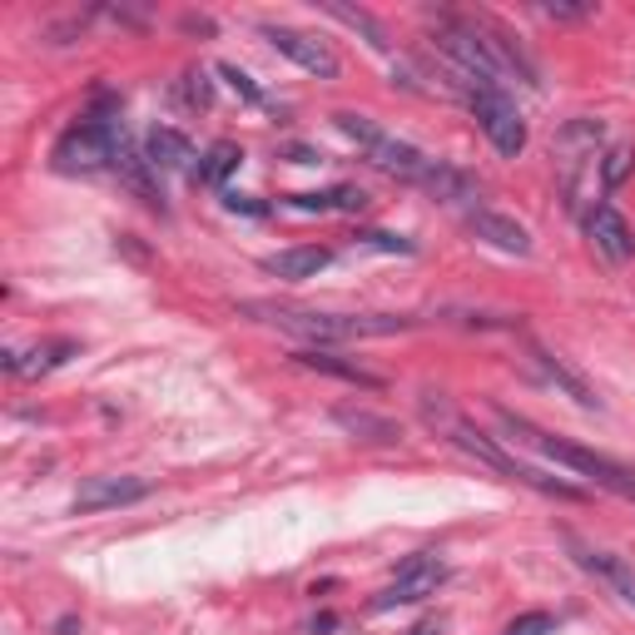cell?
<instances>
[{
  "label": "cell",
  "mask_w": 635,
  "mask_h": 635,
  "mask_svg": "<svg viewBox=\"0 0 635 635\" xmlns=\"http://www.w3.org/2000/svg\"><path fill=\"white\" fill-rule=\"evenodd\" d=\"M447 581V561L432 556V551H418V556H408L398 566V576H392V586H383L373 601V611H398V605H418L427 601V596H437V586Z\"/></svg>",
  "instance_id": "obj_7"
},
{
  "label": "cell",
  "mask_w": 635,
  "mask_h": 635,
  "mask_svg": "<svg viewBox=\"0 0 635 635\" xmlns=\"http://www.w3.org/2000/svg\"><path fill=\"white\" fill-rule=\"evenodd\" d=\"M496 422H502L517 442H527L531 452L551 457V462H561L576 477H591L601 492H615V496H625V502H635V467L615 462V457H605V452H591V447H576V442H566V437H551V432H541L537 422L521 418V412L496 408Z\"/></svg>",
  "instance_id": "obj_4"
},
{
  "label": "cell",
  "mask_w": 635,
  "mask_h": 635,
  "mask_svg": "<svg viewBox=\"0 0 635 635\" xmlns=\"http://www.w3.org/2000/svg\"><path fill=\"white\" fill-rule=\"evenodd\" d=\"M457 90H462L467 109H472V119L482 125V134L492 140V150L502 154V160H517L521 150H527V119L517 115V105L506 99L502 85H486V80H457Z\"/></svg>",
  "instance_id": "obj_6"
},
{
  "label": "cell",
  "mask_w": 635,
  "mask_h": 635,
  "mask_svg": "<svg viewBox=\"0 0 635 635\" xmlns=\"http://www.w3.org/2000/svg\"><path fill=\"white\" fill-rule=\"evenodd\" d=\"M324 11L333 15V21H343V25H353V31H363L373 50H388V45H392L388 31H383V21H373L367 11H353V5H324Z\"/></svg>",
  "instance_id": "obj_21"
},
{
  "label": "cell",
  "mask_w": 635,
  "mask_h": 635,
  "mask_svg": "<svg viewBox=\"0 0 635 635\" xmlns=\"http://www.w3.org/2000/svg\"><path fill=\"white\" fill-rule=\"evenodd\" d=\"M238 164H244V150H238L234 140H219L214 150L204 154V160H199V169H195V179L199 184H224L228 174L238 169Z\"/></svg>",
  "instance_id": "obj_20"
},
{
  "label": "cell",
  "mask_w": 635,
  "mask_h": 635,
  "mask_svg": "<svg viewBox=\"0 0 635 635\" xmlns=\"http://www.w3.org/2000/svg\"><path fill=\"white\" fill-rule=\"evenodd\" d=\"M154 486L144 482V477H85L80 482V492H75V511H115V506H134V502H144Z\"/></svg>",
  "instance_id": "obj_9"
},
{
  "label": "cell",
  "mask_w": 635,
  "mask_h": 635,
  "mask_svg": "<svg viewBox=\"0 0 635 635\" xmlns=\"http://www.w3.org/2000/svg\"><path fill=\"white\" fill-rule=\"evenodd\" d=\"M283 204L298 209V214H333V209L357 214V209L367 204V195L357 189V184H333V189H313V195H289Z\"/></svg>",
  "instance_id": "obj_19"
},
{
  "label": "cell",
  "mask_w": 635,
  "mask_h": 635,
  "mask_svg": "<svg viewBox=\"0 0 635 635\" xmlns=\"http://www.w3.org/2000/svg\"><path fill=\"white\" fill-rule=\"evenodd\" d=\"M333 125H338V130H343L348 140H353L357 150H363L383 174L418 184V189H427V195L447 199V204H462L467 214H472V209H482V204H477V195H482V189H477L472 174H462V169H452V164L432 160V154H422L418 144L398 140V134H388L383 125H373L367 115H353V109H338Z\"/></svg>",
  "instance_id": "obj_1"
},
{
  "label": "cell",
  "mask_w": 635,
  "mask_h": 635,
  "mask_svg": "<svg viewBox=\"0 0 635 635\" xmlns=\"http://www.w3.org/2000/svg\"><path fill=\"white\" fill-rule=\"evenodd\" d=\"M422 422H427L437 437H447L457 447V452H467V457H477L482 467H492V472H502V477H511V482H527V486H537L541 496H561V502H586V492L581 486H571V482H561V477H546V472H537V467H527V462H517V457L506 452L502 442L496 437H486L482 427H477L472 418H462V412L452 408V402L442 398V392H422Z\"/></svg>",
  "instance_id": "obj_2"
},
{
  "label": "cell",
  "mask_w": 635,
  "mask_h": 635,
  "mask_svg": "<svg viewBox=\"0 0 635 635\" xmlns=\"http://www.w3.org/2000/svg\"><path fill=\"white\" fill-rule=\"evenodd\" d=\"M625 174H631V150H625V144H615V150L601 160V184H605V189H615Z\"/></svg>",
  "instance_id": "obj_23"
},
{
  "label": "cell",
  "mask_w": 635,
  "mask_h": 635,
  "mask_svg": "<svg viewBox=\"0 0 635 635\" xmlns=\"http://www.w3.org/2000/svg\"><path fill=\"white\" fill-rule=\"evenodd\" d=\"M263 40H269L283 60H293L298 70H308V75H318V80L343 75V60L333 55V45L318 40V35H308V31H293V25H263Z\"/></svg>",
  "instance_id": "obj_8"
},
{
  "label": "cell",
  "mask_w": 635,
  "mask_h": 635,
  "mask_svg": "<svg viewBox=\"0 0 635 635\" xmlns=\"http://www.w3.org/2000/svg\"><path fill=\"white\" fill-rule=\"evenodd\" d=\"M85 631V625L75 621V615H60V621H55V635H80Z\"/></svg>",
  "instance_id": "obj_30"
},
{
  "label": "cell",
  "mask_w": 635,
  "mask_h": 635,
  "mask_svg": "<svg viewBox=\"0 0 635 635\" xmlns=\"http://www.w3.org/2000/svg\"><path fill=\"white\" fill-rule=\"evenodd\" d=\"M467 228H472L482 244L502 248V254H517V259H527V254H531V234L517 224V219L496 214V209H472V214H467Z\"/></svg>",
  "instance_id": "obj_12"
},
{
  "label": "cell",
  "mask_w": 635,
  "mask_h": 635,
  "mask_svg": "<svg viewBox=\"0 0 635 635\" xmlns=\"http://www.w3.org/2000/svg\"><path fill=\"white\" fill-rule=\"evenodd\" d=\"M244 318L254 324H269L279 333H293L303 343H353V338H392L418 328V318H402V313H318V308H289V303H259L248 298L238 303Z\"/></svg>",
  "instance_id": "obj_3"
},
{
  "label": "cell",
  "mask_w": 635,
  "mask_h": 635,
  "mask_svg": "<svg viewBox=\"0 0 635 635\" xmlns=\"http://www.w3.org/2000/svg\"><path fill=\"white\" fill-rule=\"evenodd\" d=\"M70 357H75V343H70V338H55V343H35L31 353L11 348V353H5V367L21 377H40V373H55L60 363H70Z\"/></svg>",
  "instance_id": "obj_18"
},
{
  "label": "cell",
  "mask_w": 635,
  "mask_h": 635,
  "mask_svg": "<svg viewBox=\"0 0 635 635\" xmlns=\"http://www.w3.org/2000/svg\"><path fill=\"white\" fill-rule=\"evenodd\" d=\"M333 422L348 432L353 442H367V447H398L402 427L383 412H367V408H333Z\"/></svg>",
  "instance_id": "obj_14"
},
{
  "label": "cell",
  "mask_w": 635,
  "mask_h": 635,
  "mask_svg": "<svg viewBox=\"0 0 635 635\" xmlns=\"http://www.w3.org/2000/svg\"><path fill=\"white\" fill-rule=\"evenodd\" d=\"M224 204L228 209H244V214H269L263 204H254V199H244V195H224Z\"/></svg>",
  "instance_id": "obj_28"
},
{
  "label": "cell",
  "mask_w": 635,
  "mask_h": 635,
  "mask_svg": "<svg viewBox=\"0 0 635 635\" xmlns=\"http://www.w3.org/2000/svg\"><path fill=\"white\" fill-rule=\"evenodd\" d=\"M328 263H333V248L303 244V248H283V254H269V259H263V273H273V279H289V283H303V279H318Z\"/></svg>",
  "instance_id": "obj_16"
},
{
  "label": "cell",
  "mask_w": 635,
  "mask_h": 635,
  "mask_svg": "<svg viewBox=\"0 0 635 635\" xmlns=\"http://www.w3.org/2000/svg\"><path fill=\"white\" fill-rule=\"evenodd\" d=\"M566 546L576 551V566H581V571H591L596 581H605V586H611V591L621 596V601H625V605H631V611H635V566H631V561L611 556V551L581 546V541H576V537H566Z\"/></svg>",
  "instance_id": "obj_10"
},
{
  "label": "cell",
  "mask_w": 635,
  "mask_h": 635,
  "mask_svg": "<svg viewBox=\"0 0 635 635\" xmlns=\"http://www.w3.org/2000/svg\"><path fill=\"white\" fill-rule=\"evenodd\" d=\"M105 109H90L85 119H75L60 140H55V164L70 174H90V169H115L119 150H125V119H119V109L109 105Z\"/></svg>",
  "instance_id": "obj_5"
},
{
  "label": "cell",
  "mask_w": 635,
  "mask_h": 635,
  "mask_svg": "<svg viewBox=\"0 0 635 635\" xmlns=\"http://www.w3.org/2000/svg\"><path fill=\"white\" fill-rule=\"evenodd\" d=\"M506 635H556V621H551L546 611H527L506 625Z\"/></svg>",
  "instance_id": "obj_24"
},
{
  "label": "cell",
  "mask_w": 635,
  "mask_h": 635,
  "mask_svg": "<svg viewBox=\"0 0 635 635\" xmlns=\"http://www.w3.org/2000/svg\"><path fill=\"white\" fill-rule=\"evenodd\" d=\"M293 363L308 367V373H324V377H338V383H353V388H383V377L367 373L363 363H353V357H338V353H324V348H298L293 353Z\"/></svg>",
  "instance_id": "obj_15"
},
{
  "label": "cell",
  "mask_w": 635,
  "mask_h": 635,
  "mask_svg": "<svg viewBox=\"0 0 635 635\" xmlns=\"http://www.w3.org/2000/svg\"><path fill=\"white\" fill-rule=\"evenodd\" d=\"M541 15H551V21H591V5H541Z\"/></svg>",
  "instance_id": "obj_27"
},
{
  "label": "cell",
  "mask_w": 635,
  "mask_h": 635,
  "mask_svg": "<svg viewBox=\"0 0 635 635\" xmlns=\"http://www.w3.org/2000/svg\"><path fill=\"white\" fill-rule=\"evenodd\" d=\"M144 160L154 164V169H189L195 174V144L184 140L179 130H169V125H154L150 134H144Z\"/></svg>",
  "instance_id": "obj_17"
},
{
  "label": "cell",
  "mask_w": 635,
  "mask_h": 635,
  "mask_svg": "<svg viewBox=\"0 0 635 635\" xmlns=\"http://www.w3.org/2000/svg\"><path fill=\"white\" fill-rule=\"evenodd\" d=\"M219 75H224V85L234 90V95H244L248 105H259V99H263V95H259V85H254V80H248L238 66H219Z\"/></svg>",
  "instance_id": "obj_25"
},
{
  "label": "cell",
  "mask_w": 635,
  "mask_h": 635,
  "mask_svg": "<svg viewBox=\"0 0 635 635\" xmlns=\"http://www.w3.org/2000/svg\"><path fill=\"white\" fill-rule=\"evenodd\" d=\"M179 95L189 99V105H199V109H204L209 99H214V90H209V80L199 75V70H189V75H184V85H179Z\"/></svg>",
  "instance_id": "obj_26"
},
{
  "label": "cell",
  "mask_w": 635,
  "mask_h": 635,
  "mask_svg": "<svg viewBox=\"0 0 635 635\" xmlns=\"http://www.w3.org/2000/svg\"><path fill=\"white\" fill-rule=\"evenodd\" d=\"M408 635H442V615H427V621H418Z\"/></svg>",
  "instance_id": "obj_29"
},
{
  "label": "cell",
  "mask_w": 635,
  "mask_h": 635,
  "mask_svg": "<svg viewBox=\"0 0 635 635\" xmlns=\"http://www.w3.org/2000/svg\"><path fill=\"white\" fill-rule=\"evenodd\" d=\"M531 363H537V367H541V377H546L551 388H561V392H566V398L576 402V408H586V412H596V408H601V398H596V388H591V383H586V377L576 373V367H566V363H561V357L551 353V348L531 343Z\"/></svg>",
  "instance_id": "obj_13"
},
{
  "label": "cell",
  "mask_w": 635,
  "mask_h": 635,
  "mask_svg": "<svg viewBox=\"0 0 635 635\" xmlns=\"http://www.w3.org/2000/svg\"><path fill=\"white\" fill-rule=\"evenodd\" d=\"M581 224H586V234H591V244L601 248L605 259L611 263H625L635 254V234H631V224H625L621 214H615L611 204H591L581 214Z\"/></svg>",
  "instance_id": "obj_11"
},
{
  "label": "cell",
  "mask_w": 635,
  "mask_h": 635,
  "mask_svg": "<svg viewBox=\"0 0 635 635\" xmlns=\"http://www.w3.org/2000/svg\"><path fill=\"white\" fill-rule=\"evenodd\" d=\"M357 244L377 248V254H418V244L402 234H388V228H357Z\"/></svg>",
  "instance_id": "obj_22"
}]
</instances>
